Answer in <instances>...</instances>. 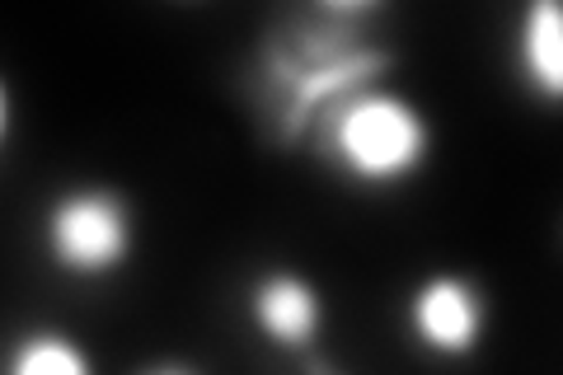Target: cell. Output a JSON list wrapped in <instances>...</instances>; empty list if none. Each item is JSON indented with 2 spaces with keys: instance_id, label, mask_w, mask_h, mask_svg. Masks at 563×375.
Segmentation results:
<instances>
[{
  "instance_id": "obj_1",
  "label": "cell",
  "mask_w": 563,
  "mask_h": 375,
  "mask_svg": "<svg viewBox=\"0 0 563 375\" xmlns=\"http://www.w3.org/2000/svg\"><path fill=\"white\" fill-rule=\"evenodd\" d=\"M380 14L385 5L372 0H320L277 14L263 29L244 85L258 136L273 151H296L314 136L333 103L385 85L395 70V47L376 38Z\"/></svg>"
},
{
  "instance_id": "obj_2",
  "label": "cell",
  "mask_w": 563,
  "mask_h": 375,
  "mask_svg": "<svg viewBox=\"0 0 563 375\" xmlns=\"http://www.w3.org/2000/svg\"><path fill=\"white\" fill-rule=\"evenodd\" d=\"M314 155L357 188H399L428 165L432 122L413 99L390 85H372L362 95L333 103L310 136Z\"/></svg>"
},
{
  "instance_id": "obj_3",
  "label": "cell",
  "mask_w": 563,
  "mask_h": 375,
  "mask_svg": "<svg viewBox=\"0 0 563 375\" xmlns=\"http://www.w3.org/2000/svg\"><path fill=\"white\" fill-rule=\"evenodd\" d=\"M47 258L76 282H103L128 267L136 249V211L113 184H80L47 207Z\"/></svg>"
},
{
  "instance_id": "obj_4",
  "label": "cell",
  "mask_w": 563,
  "mask_h": 375,
  "mask_svg": "<svg viewBox=\"0 0 563 375\" xmlns=\"http://www.w3.org/2000/svg\"><path fill=\"white\" fill-rule=\"evenodd\" d=\"M404 329L418 352L437 356V362H465L484 348L488 296L465 273H432L418 282L404 306Z\"/></svg>"
},
{
  "instance_id": "obj_5",
  "label": "cell",
  "mask_w": 563,
  "mask_h": 375,
  "mask_svg": "<svg viewBox=\"0 0 563 375\" xmlns=\"http://www.w3.org/2000/svg\"><path fill=\"white\" fill-rule=\"evenodd\" d=\"M250 324L277 352H310L324 333V296L306 273L291 267H268L250 282L244 296Z\"/></svg>"
},
{
  "instance_id": "obj_6",
  "label": "cell",
  "mask_w": 563,
  "mask_h": 375,
  "mask_svg": "<svg viewBox=\"0 0 563 375\" xmlns=\"http://www.w3.org/2000/svg\"><path fill=\"white\" fill-rule=\"evenodd\" d=\"M517 76L540 103L563 109V0H531L517 20Z\"/></svg>"
},
{
  "instance_id": "obj_7",
  "label": "cell",
  "mask_w": 563,
  "mask_h": 375,
  "mask_svg": "<svg viewBox=\"0 0 563 375\" xmlns=\"http://www.w3.org/2000/svg\"><path fill=\"white\" fill-rule=\"evenodd\" d=\"M5 375H95V362L80 338L57 333V329H38V333H24L20 343L10 348Z\"/></svg>"
},
{
  "instance_id": "obj_8",
  "label": "cell",
  "mask_w": 563,
  "mask_h": 375,
  "mask_svg": "<svg viewBox=\"0 0 563 375\" xmlns=\"http://www.w3.org/2000/svg\"><path fill=\"white\" fill-rule=\"evenodd\" d=\"M136 375H202L198 366H188V362H155L146 371H136Z\"/></svg>"
},
{
  "instance_id": "obj_9",
  "label": "cell",
  "mask_w": 563,
  "mask_h": 375,
  "mask_svg": "<svg viewBox=\"0 0 563 375\" xmlns=\"http://www.w3.org/2000/svg\"><path fill=\"white\" fill-rule=\"evenodd\" d=\"M306 375H347V371H339V366H329L324 356H306Z\"/></svg>"
}]
</instances>
